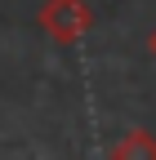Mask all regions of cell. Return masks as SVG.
<instances>
[{
	"instance_id": "cell-1",
	"label": "cell",
	"mask_w": 156,
	"mask_h": 160,
	"mask_svg": "<svg viewBox=\"0 0 156 160\" xmlns=\"http://www.w3.org/2000/svg\"><path fill=\"white\" fill-rule=\"evenodd\" d=\"M36 22L54 45H81L94 31V5L89 0H40Z\"/></svg>"
},
{
	"instance_id": "cell-2",
	"label": "cell",
	"mask_w": 156,
	"mask_h": 160,
	"mask_svg": "<svg viewBox=\"0 0 156 160\" xmlns=\"http://www.w3.org/2000/svg\"><path fill=\"white\" fill-rule=\"evenodd\" d=\"M107 160H156V133L147 129H129L107 147Z\"/></svg>"
},
{
	"instance_id": "cell-3",
	"label": "cell",
	"mask_w": 156,
	"mask_h": 160,
	"mask_svg": "<svg viewBox=\"0 0 156 160\" xmlns=\"http://www.w3.org/2000/svg\"><path fill=\"white\" fill-rule=\"evenodd\" d=\"M147 49H152V58H156V31H152V36H147Z\"/></svg>"
}]
</instances>
